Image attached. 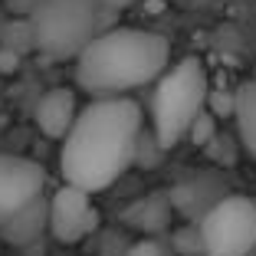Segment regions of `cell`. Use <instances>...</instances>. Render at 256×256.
<instances>
[{"instance_id":"1","label":"cell","mask_w":256,"mask_h":256,"mask_svg":"<svg viewBox=\"0 0 256 256\" xmlns=\"http://www.w3.org/2000/svg\"><path fill=\"white\" fill-rule=\"evenodd\" d=\"M60 142L62 181L98 194L112 188L138 158L142 106L128 96H98L76 112Z\"/></svg>"},{"instance_id":"2","label":"cell","mask_w":256,"mask_h":256,"mask_svg":"<svg viewBox=\"0 0 256 256\" xmlns=\"http://www.w3.org/2000/svg\"><path fill=\"white\" fill-rule=\"evenodd\" d=\"M76 86L98 96H128L151 86L171 62V46L161 33L138 26H106L76 56Z\"/></svg>"},{"instance_id":"3","label":"cell","mask_w":256,"mask_h":256,"mask_svg":"<svg viewBox=\"0 0 256 256\" xmlns=\"http://www.w3.org/2000/svg\"><path fill=\"white\" fill-rule=\"evenodd\" d=\"M112 16L96 0H40L26 14V23L33 50L53 62H66L82 53V46L106 30Z\"/></svg>"},{"instance_id":"4","label":"cell","mask_w":256,"mask_h":256,"mask_svg":"<svg viewBox=\"0 0 256 256\" xmlns=\"http://www.w3.org/2000/svg\"><path fill=\"white\" fill-rule=\"evenodd\" d=\"M154 96H151V128H154V142L161 148H174V144L188 138L190 122L197 118L204 106H207V69L197 56H184L181 62H168V69L154 79Z\"/></svg>"},{"instance_id":"5","label":"cell","mask_w":256,"mask_h":256,"mask_svg":"<svg viewBox=\"0 0 256 256\" xmlns=\"http://www.w3.org/2000/svg\"><path fill=\"white\" fill-rule=\"evenodd\" d=\"M204 256H250L256 250V197L230 194L197 224Z\"/></svg>"},{"instance_id":"6","label":"cell","mask_w":256,"mask_h":256,"mask_svg":"<svg viewBox=\"0 0 256 256\" xmlns=\"http://www.w3.org/2000/svg\"><path fill=\"white\" fill-rule=\"evenodd\" d=\"M46 230L60 243H82L98 230V210L92 194L62 181V188L46 197Z\"/></svg>"},{"instance_id":"7","label":"cell","mask_w":256,"mask_h":256,"mask_svg":"<svg viewBox=\"0 0 256 256\" xmlns=\"http://www.w3.org/2000/svg\"><path fill=\"white\" fill-rule=\"evenodd\" d=\"M43 190H46V171L40 161L0 151V224L10 220L30 200H36Z\"/></svg>"},{"instance_id":"8","label":"cell","mask_w":256,"mask_h":256,"mask_svg":"<svg viewBox=\"0 0 256 256\" xmlns=\"http://www.w3.org/2000/svg\"><path fill=\"white\" fill-rule=\"evenodd\" d=\"M76 112H79L76 92L66 89V86H56V89H50V92H46V96L36 102L33 122H36V128L43 132L46 138H56V142H60V138L69 132Z\"/></svg>"},{"instance_id":"9","label":"cell","mask_w":256,"mask_h":256,"mask_svg":"<svg viewBox=\"0 0 256 256\" xmlns=\"http://www.w3.org/2000/svg\"><path fill=\"white\" fill-rule=\"evenodd\" d=\"M46 230V197L40 194L36 200H30L26 207L14 214L10 220L0 224V236L10 243H30Z\"/></svg>"},{"instance_id":"10","label":"cell","mask_w":256,"mask_h":256,"mask_svg":"<svg viewBox=\"0 0 256 256\" xmlns=\"http://www.w3.org/2000/svg\"><path fill=\"white\" fill-rule=\"evenodd\" d=\"M234 122L243 148L256 158V79H246L234 89Z\"/></svg>"},{"instance_id":"11","label":"cell","mask_w":256,"mask_h":256,"mask_svg":"<svg viewBox=\"0 0 256 256\" xmlns=\"http://www.w3.org/2000/svg\"><path fill=\"white\" fill-rule=\"evenodd\" d=\"M128 220H132L138 230H148V234H154V230H161V226L168 224V200H164L161 194L144 197L142 204H135V207L128 210Z\"/></svg>"},{"instance_id":"12","label":"cell","mask_w":256,"mask_h":256,"mask_svg":"<svg viewBox=\"0 0 256 256\" xmlns=\"http://www.w3.org/2000/svg\"><path fill=\"white\" fill-rule=\"evenodd\" d=\"M214 132H217V118H214L210 112H207V108H200V112H197V118L190 122V128H188V135L194 138V144H207L214 138Z\"/></svg>"},{"instance_id":"13","label":"cell","mask_w":256,"mask_h":256,"mask_svg":"<svg viewBox=\"0 0 256 256\" xmlns=\"http://www.w3.org/2000/svg\"><path fill=\"white\" fill-rule=\"evenodd\" d=\"M174 246L181 256H204V246H200V234H197V226H184L174 234Z\"/></svg>"},{"instance_id":"14","label":"cell","mask_w":256,"mask_h":256,"mask_svg":"<svg viewBox=\"0 0 256 256\" xmlns=\"http://www.w3.org/2000/svg\"><path fill=\"white\" fill-rule=\"evenodd\" d=\"M125 256H164V250H161V243H158V240L144 236V240L132 243V246L125 250Z\"/></svg>"},{"instance_id":"15","label":"cell","mask_w":256,"mask_h":256,"mask_svg":"<svg viewBox=\"0 0 256 256\" xmlns=\"http://www.w3.org/2000/svg\"><path fill=\"white\" fill-rule=\"evenodd\" d=\"M4 4H7V10H10L14 16H26V14H30V10L40 4V0H4Z\"/></svg>"},{"instance_id":"16","label":"cell","mask_w":256,"mask_h":256,"mask_svg":"<svg viewBox=\"0 0 256 256\" xmlns=\"http://www.w3.org/2000/svg\"><path fill=\"white\" fill-rule=\"evenodd\" d=\"M102 10H108V14H118V10H128V7H135L138 0H96Z\"/></svg>"},{"instance_id":"17","label":"cell","mask_w":256,"mask_h":256,"mask_svg":"<svg viewBox=\"0 0 256 256\" xmlns=\"http://www.w3.org/2000/svg\"><path fill=\"white\" fill-rule=\"evenodd\" d=\"M253 79H256V76H253Z\"/></svg>"}]
</instances>
